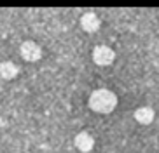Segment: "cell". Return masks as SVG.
Returning <instances> with one entry per match:
<instances>
[{"instance_id":"6da1fadb","label":"cell","mask_w":159,"mask_h":153,"mask_svg":"<svg viewBox=\"0 0 159 153\" xmlns=\"http://www.w3.org/2000/svg\"><path fill=\"white\" fill-rule=\"evenodd\" d=\"M116 106H117V96L108 89H96L89 96V108L96 113H102V115L112 113L116 110Z\"/></svg>"},{"instance_id":"7a4b0ae2","label":"cell","mask_w":159,"mask_h":153,"mask_svg":"<svg viewBox=\"0 0 159 153\" xmlns=\"http://www.w3.org/2000/svg\"><path fill=\"white\" fill-rule=\"evenodd\" d=\"M116 59V52L108 45H96L93 49V61L98 66H108Z\"/></svg>"},{"instance_id":"3957f363","label":"cell","mask_w":159,"mask_h":153,"mask_svg":"<svg viewBox=\"0 0 159 153\" xmlns=\"http://www.w3.org/2000/svg\"><path fill=\"white\" fill-rule=\"evenodd\" d=\"M19 54H21V57H23L25 61L35 63V61H39L42 57V49H40L39 44H35V42H32V40H26V42L21 44V47H19Z\"/></svg>"},{"instance_id":"277c9868","label":"cell","mask_w":159,"mask_h":153,"mask_svg":"<svg viewBox=\"0 0 159 153\" xmlns=\"http://www.w3.org/2000/svg\"><path fill=\"white\" fill-rule=\"evenodd\" d=\"M100 24H102V21H100V18L94 12H86L84 16L80 18V26H82V30L88 32V33L98 32Z\"/></svg>"},{"instance_id":"5b68a950","label":"cell","mask_w":159,"mask_h":153,"mask_svg":"<svg viewBox=\"0 0 159 153\" xmlns=\"http://www.w3.org/2000/svg\"><path fill=\"white\" fill-rule=\"evenodd\" d=\"M75 148L79 150V151L82 153H89L91 150H93L94 146V139L93 136L89 134V132H79V134L75 136Z\"/></svg>"},{"instance_id":"8992f818","label":"cell","mask_w":159,"mask_h":153,"mask_svg":"<svg viewBox=\"0 0 159 153\" xmlns=\"http://www.w3.org/2000/svg\"><path fill=\"white\" fill-rule=\"evenodd\" d=\"M154 110L150 106H140L138 110H135V113H133V117H135V120L138 122V124L142 125H149L152 124V120H154Z\"/></svg>"},{"instance_id":"52a82bcc","label":"cell","mask_w":159,"mask_h":153,"mask_svg":"<svg viewBox=\"0 0 159 153\" xmlns=\"http://www.w3.org/2000/svg\"><path fill=\"white\" fill-rule=\"evenodd\" d=\"M18 73H19V68L12 63V61H4V63H0V77L4 80L16 79Z\"/></svg>"}]
</instances>
